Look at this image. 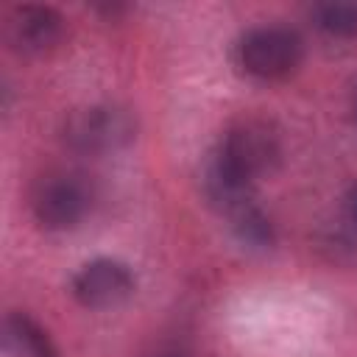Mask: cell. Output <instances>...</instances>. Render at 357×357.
<instances>
[{
	"label": "cell",
	"mask_w": 357,
	"mask_h": 357,
	"mask_svg": "<svg viewBox=\"0 0 357 357\" xmlns=\"http://www.w3.org/2000/svg\"><path fill=\"white\" fill-rule=\"evenodd\" d=\"M8 329V340L17 349L20 357H59L53 340L47 337V332L25 312H11L6 321Z\"/></svg>",
	"instance_id": "obj_7"
},
{
	"label": "cell",
	"mask_w": 357,
	"mask_h": 357,
	"mask_svg": "<svg viewBox=\"0 0 357 357\" xmlns=\"http://www.w3.org/2000/svg\"><path fill=\"white\" fill-rule=\"evenodd\" d=\"M279 137L268 123L243 120L229 128L206 170V195L226 215L240 204H248L254 178L273 170L279 162Z\"/></svg>",
	"instance_id": "obj_1"
},
{
	"label": "cell",
	"mask_w": 357,
	"mask_h": 357,
	"mask_svg": "<svg viewBox=\"0 0 357 357\" xmlns=\"http://www.w3.org/2000/svg\"><path fill=\"white\" fill-rule=\"evenodd\" d=\"M64 36V17L50 6H17L6 20V39L17 53L39 56Z\"/></svg>",
	"instance_id": "obj_6"
},
{
	"label": "cell",
	"mask_w": 357,
	"mask_h": 357,
	"mask_svg": "<svg viewBox=\"0 0 357 357\" xmlns=\"http://www.w3.org/2000/svg\"><path fill=\"white\" fill-rule=\"evenodd\" d=\"M33 218L47 231H67L78 226L89 212V190L70 173L45 176L31 195Z\"/></svg>",
	"instance_id": "obj_4"
},
{
	"label": "cell",
	"mask_w": 357,
	"mask_h": 357,
	"mask_svg": "<svg viewBox=\"0 0 357 357\" xmlns=\"http://www.w3.org/2000/svg\"><path fill=\"white\" fill-rule=\"evenodd\" d=\"M229 218H231V229L240 237V243H245L251 248H268V245H273V226H271V220L251 201L248 204H240L237 209H231Z\"/></svg>",
	"instance_id": "obj_8"
},
{
	"label": "cell",
	"mask_w": 357,
	"mask_h": 357,
	"mask_svg": "<svg viewBox=\"0 0 357 357\" xmlns=\"http://www.w3.org/2000/svg\"><path fill=\"white\" fill-rule=\"evenodd\" d=\"M165 357H178V354H165Z\"/></svg>",
	"instance_id": "obj_11"
},
{
	"label": "cell",
	"mask_w": 357,
	"mask_h": 357,
	"mask_svg": "<svg viewBox=\"0 0 357 357\" xmlns=\"http://www.w3.org/2000/svg\"><path fill=\"white\" fill-rule=\"evenodd\" d=\"M134 137H137L134 114L128 109L112 106V103L81 109V112L70 114L61 128L64 145L75 153H89V156L114 153V151L126 148Z\"/></svg>",
	"instance_id": "obj_3"
},
{
	"label": "cell",
	"mask_w": 357,
	"mask_h": 357,
	"mask_svg": "<svg viewBox=\"0 0 357 357\" xmlns=\"http://www.w3.org/2000/svg\"><path fill=\"white\" fill-rule=\"evenodd\" d=\"M349 218L357 223V187H354L351 195H349Z\"/></svg>",
	"instance_id": "obj_10"
},
{
	"label": "cell",
	"mask_w": 357,
	"mask_h": 357,
	"mask_svg": "<svg viewBox=\"0 0 357 357\" xmlns=\"http://www.w3.org/2000/svg\"><path fill=\"white\" fill-rule=\"evenodd\" d=\"M312 22L326 36L351 39L357 36V3H321L312 8Z\"/></svg>",
	"instance_id": "obj_9"
},
{
	"label": "cell",
	"mask_w": 357,
	"mask_h": 357,
	"mask_svg": "<svg viewBox=\"0 0 357 357\" xmlns=\"http://www.w3.org/2000/svg\"><path fill=\"white\" fill-rule=\"evenodd\" d=\"M354 112H357V103H354Z\"/></svg>",
	"instance_id": "obj_12"
},
{
	"label": "cell",
	"mask_w": 357,
	"mask_h": 357,
	"mask_svg": "<svg viewBox=\"0 0 357 357\" xmlns=\"http://www.w3.org/2000/svg\"><path fill=\"white\" fill-rule=\"evenodd\" d=\"M70 290L78 304L89 310H106L123 304L134 293V273L120 259H92L70 282Z\"/></svg>",
	"instance_id": "obj_5"
},
{
	"label": "cell",
	"mask_w": 357,
	"mask_h": 357,
	"mask_svg": "<svg viewBox=\"0 0 357 357\" xmlns=\"http://www.w3.org/2000/svg\"><path fill=\"white\" fill-rule=\"evenodd\" d=\"M301 36L284 25H257L245 31L234 45V64L259 81L290 75L301 64Z\"/></svg>",
	"instance_id": "obj_2"
}]
</instances>
